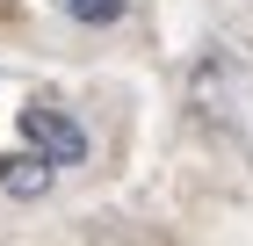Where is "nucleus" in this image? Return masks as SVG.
I'll list each match as a JSON object with an SVG mask.
<instances>
[{"instance_id":"nucleus-1","label":"nucleus","mask_w":253,"mask_h":246,"mask_svg":"<svg viewBox=\"0 0 253 246\" xmlns=\"http://www.w3.org/2000/svg\"><path fill=\"white\" fill-rule=\"evenodd\" d=\"M22 145L43 152L51 167H80V159H87V131H80L58 101H29V109H22Z\"/></svg>"},{"instance_id":"nucleus-3","label":"nucleus","mask_w":253,"mask_h":246,"mask_svg":"<svg viewBox=\"0 0 253 246\" xmlns=\"http://www.w3.org/2000/svg\"><path fill=\"white\" fill-rule=\"evenodd\" d=\"M73 22H87V29H109V22H123L130 15V0H58Z\"/></svg>"},{"instance_id":"nucleus-2","label":"nucleus","mask_w":253,"mask_h":246,"mask_svg":"<svg viewBox=\"0 0 253 246\" xmlns=\"http://www.w3.org/2000/svg\"><path fill=\"white\" fill-rule=\"evenodd\" d=\"M51 159H43V152H7V159H0V189L15 196V203H29V196H43L51 189Z\"/></svg>"}]
</instances>
